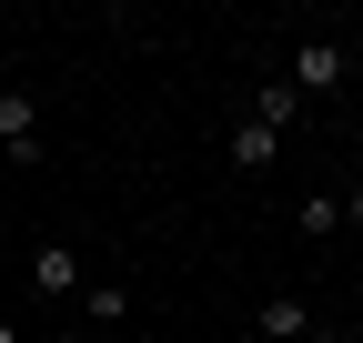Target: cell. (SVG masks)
Here are the masks:
<instances>
[{
  "instance_id": "9",
  "label": "cell",
  "mask_w": 363,
  "mask_h": 343,
  "mask_svg": "<svg viewBox=\"0 0 363 343\" xmlns=\"http://www.w3.org/2000/svg\"><path fill=\"white\" fill-rule=\"evenodd\" d=\"M0 343H21V323H11V313H0Z\"/></svg>"
},
{
  "instance_id": "6",
  "label": "cell",
  "mask_w": 363,
  "mask_h": 343,
  "mask_svg": "<svg viewBox=\"0 0 363 343\" xmlns=\"http://www.w3.org/2000/svg\"><path fill=\"white\" fill-rule=\"evenodd\" d=\"M242 121H262V132H293V121H303V101L283 91V81H262V91H252V111Z\"/></svg>"
},
{
  "instance_id": "8",
  "label": "cell",
  "mask_w": 363,
  "mask_h": 343,
  "mask_svg": "<svg viewBox=\"0 0 363 343\" xmlns=\"http://www.w3.org/2000/svg\"><path fill=\"white\" fill-rule=\"evenodd\" d=\"M131 313V283H81V323H121Z\"/></svg>"
},
{
  "instance_id": "3",
  "label": "cell",
  "mask_w": 363,
  "mask_h": 343,
  "mask_svg": "<svg viewBox=\"0 0 363 343\" xmlns=\"http://www.w3.org/2000/svg\"><path fill=\"white\" fill-rule=\"evenodd\" d=\"M21 283H30V293H51V303H81V283H91V273H81V252H71V242H40Z\"/></svg>"
},
{
  "instance_id": "5",
  "label": "cell",
  "mask_w": 363,
  "mask_h": 343,
  "mask_svg": "<svg viewBox=\"0 0 363 343\" xmlns=\"http://www.w3.org/2000/svg\"><path fill=\"white\" fill-rule=\"evenodd\" d=\"M233 172H272V152H283V132H262V121H233Z\"/></svg>"
},
{
  "instance_id": "10",
  "label": "cell",
  "mask_w": 363,
  "mask_h": 343,
  "mask_svg": "<svg viewBox=\"0 0 363 343\" xmlns=\"http://www.w3.org/2000/svg\"><path fill=\"white\" fill-rule=\"evenodd\" d=\"M51 343H91V333H51Z\"/></svg>"
},
{
  "instance_id": "2",
  "label": "cell",
  "mask_w": 363,
  "mask_h": 343,
  "mask_svg": "<svg viewBox=\"0 0 363 343\" xmlns=\"http://www.w3.org/2000/svg\"><path fill=\"white\" fill-rule=\"evenodd\" d=\"M0 162L11 172H40V101L21 81H0Z\"/></svg>"
},
{
  "instance_id": "1",
  "label": "cell",
  "mask_w": 363,
  "mask_h": 343,
  "mask_svg": "<svg viewBox=\"0 0 363 343\" xmlns=\"http://www.w3.org/2000/svg\"><path fill=\"white\" fill-rule=\"evenodd\" d=\"M343 81H353V40H343V30H313L303 51H293V71H283V91H293V101H333Z\"/></svg>"
},
{
  "instance_id": "4",
  "label": "cell",
  "mask_w": 363,
  "mask_h": 343,
  "mask_svg": "<svg viewBox=\"0 0 363 343\" xmlns=\"http://www.w3.org/2000/svg\"><path fill=\"white\" fill-rule=\"evenodd\" d=\"M252 333H262V343H303V333H313L303 293H262V303H252Z\"/></svg>"
},
{
  "instance_id": "7",
  "label": "cell",
  "mask_w": 363,
  "mask_h": 343,
  "mask_svg": "<svg viewBox=\"0 0 363 343\" xmlns=\"http://www.w3.org/2000/svg\"><path fill=\"white\" fill-rule=\"evenodd\" d=\"M343 232V192H303V242H333Z\"/></svg>"
},
{
  "instance_id": "11",
  "label": "cell",
  "mask_w": 363,
  "mask_h": 343,
  "mask_svg": "<svg viewBox=\"0 0 363 343\" xmlns=\"http://www.w3.org/2000/svg\"><path fill=\"white\" fill-rule=\"evenodd\" d=\"M353 343H363V313H353Z\"/></svg>"
}]
</instances>
